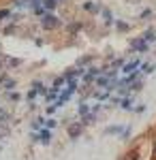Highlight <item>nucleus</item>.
Returning a JSON list of instances; mask_svg holds the SVG:
<instances>
[{
	"label": "nucleus",
	"instance_id": "obj_13",
	"mask_svg": "<svg viewBox=\"0 0 156 160\" xmlns=\"http://www.w3.org/2000/svg\"><path fill=\"white\" fill-rule=\"evenodd\" d=\"M17 64H19L17 58H11V60H9V66H17Z\"/></svg>",
	"mask_w": 156,
	"mask_h": 160
},
{
	"label": "nucleus",
	"instance_id": "obj_8",
	"mask_svg": "<svg viewBox=\"0 0 156 160\" xmlns=\"http://www.w3.org/2000/svg\"><path fill=\"white\" fill-rule=\"evenodd\" d=\"M103 17H105L107 24H111V13H109V9H103Z\"/></svg>",
	"mask_w": 156,
	"mask_h": 160
},
{
	"label": "nucleus",
	"instance_id": "obj_4",
	"mask_svg": "<svg viewBox=\"0 0 156 160\" xmlns=\"http://www.w3.org/2000/svg\"><path fill=\"white\" fill-rule=\"evenodd\" d=\"M39 139L47 145V143H49V132H47V130H41V137H39Z\"/></svg>",
	"mask_w": 156,
	"mask_h": 160
},
{
	"label": "nucleus",
	"instance_id": "obj_3",
	"mask_svg": "<svg viewBox=\"0 0 156 160\" xmlns=\"http://www.w3.org/2000/svg\"><path fill=\"white\" fill-rule=\"evenodd\" d=\"M56 4H58L56 0H43V7H45L47 11H51V13H54V9H56Z\"/></svg>",
	"mask_w": 156,
	"mask_h": 160
},
{
	"label": "nucleus",
	"instance_id": "obj_10",
	"mask_svg": "<svg viewBox=\"0 0 156 160\" xmlns=\"http://www.w3.org/2000/svg\"><path fill=\"white\" fill-rule=\"evenodd\" d=\"M88 111H90V107H88V105H81V107H79V113H81V115H86Z\"/></svg>",
	"mask_w": 156,
	"mask_h": 160
},
{
	"label": "nucleus",
	"instance_id": "obj_18",
	"mask_svg": "<svg viewBox=\"0 0 156 160\" xmlns=\"http://www.w3.org/2000/svg\"><path fill=\"white\" fill-rule=\"evenodd\" d=\"M128 2H131V4H137V2H139V0H128Z\"/></svg>",
	"mask_w": 156,
	"mask_h": 160
},
{
	"label": "nucleus",
	"instance_id": "obj_6",
	"mask_svg": "<svg viewBox=\"0 0 156 160\" xmlns=\"http://www.w3.org/2000/svg\"><path fill=\"white\" fill-rule=\"evenodd\" d=\"M137 64H139V62H131V64H126V66H124V73H131L133 68H137Z\"/></svg>",
	"mask_w": 156,
	"mask_h": 160
},
{
	"label": "nucleus",
	"instance_id": "obj_7",
	"mask_svg": "<svg viewBox=\"0 0 156 160\" xmlns=\"http://www.w3.org/2000/svg\"><path fill=\"white\" fill-rule=\"evenodd\" d=\"M84 9H86V11H90V13H96V7L92 4V2H86V4H84Z\"/></svg>",
	"mask_w": 156,
	"mask_h": 160
},
{
	"label": "nucleus",
	"instance_id": "obj_11",
	"mask_svg": "<svg viewBox=\"0 0 156 160\" xmlns=\"http://www.w3.org/2000/svg\"><path fill=\"white\" fill-rule=\"evenodd\" d=\"M107 83H109V79H105V77H101V79H98V86H103V88H105Z\"/></svg>",
	"mask_w": 156,
	"mask_h": 160
},
{
	"label": "nucleus",
	"instance_id": "obj_12",
	"mask_svg": "<svg viewBox=\"0 0 156 160\" xmlns=\"http://www.w3.org/2000/svg\"><path fill=\"white\" fill-rule=\"evenodd\" d=\"M56 96H58V90H51V92L47 94V98H49V100H51V98H56Z\"/></svg>",
	"mask_w": 156,
	"mask_h": 160
},
{
	"label": "nucleus",
	"instance_id": "obj_14",
	"mask_svg": "<svg viewBox=\"0 0 156 160\" xmlns=\"http://www.w3.org/2000/svg\"><path fill=\"white\" fill-rule=\"evenodd\" d=\"M118 30H122V32H124V30H128V26H126V24H122V22H120V24H118Z\"/></svg>",
	"mask_w": 156,
	"mask_h": 160
},
{
	"label": "nucleus",
	"instance_id": "obj_9",
	"mask_svg": "<svg viewBox=\"0 0 156 160\" xmlns=\"http://www.w3.org/2000/svg\"><path fill=\"white\" fill-rule=\"evenodd\" d=\"M4 88H7V90H11V88H15V81H11V79H7V81H4Z\"/></svg>",
	"mask_w": 156,
	"mask_h": 160
},
{
	"label": "nucleus",
	"instance_id": "obj_17",
	"mask_svg": "<svg viewBox=\"0 0 156 160\" xmlns=\"http://www.w3.org/2000/svg\"><path fill=\"white\" fill-rule=\"evenodd\" d=\"M7 15H9V11H7V9H2V11H0V19H2V17H7Z\"/></svg>",
	"mask_w": 156,
	"mask_h": 160
},
{
	"label": "nucleus",
	"instance_id": "obj_15",
	"mask_svg": "<svg viewBox=\"0 0 156 160\" xmlns=\"http://www.w3.org/2000/svg\"><path fill=\"white\" fill-rule=\"evenodd\" d=\"M122 107H124V109H128V107H131V100H128V98L122 100Z\"/></svg>",
	"mask_w": 156,
	"mask_h": 160
},
{
	"label": "nucleus",
	"instance_id": "obj_1",
	"mask_svg": "<svg viewBox=\"0 0 156 160\" xmlns=\"http://www.w3.org/2000/svg\"><path fill=\"white\" fill-rule=\"evenodd\" d=\"M41 24H43L45 30H54V28H58V26H60V19H58L54 13H47V15L43 17V22H41Z\"/></svg>",
	"mask_w": 156,
	"mask_h": 160
},
{
	"label": "nucleus",
	"instance_id": "obj_2",
	"mask_svg": "<svg viewBox=\"0 0 156 160\" xmlns=\"http://www.w3.org/2000/svg\"><path fill=\"white\" fill-rule=\"evenodd\" d=\"M81 128H84V124H71L69 126V137L71 139H77V137L81 135Z\"/></svg>",
	"mask_w": 156,
	"mask_h": 160
},
{
	"label": "nucleus",
	"instance_id": "obj_16",
	"mask_svg": "<svg viewBox=\"0 0 156 160\" xmlns=\"http://www.w3.org/2000/svg\"><path fill=\"white\" fill-rule=\"evenodd\" d=\"M9 98H11V100H17V98H19V94H15V92H11V94H9Z\"/></svg>",
	"mask_w": 156,
	"mask_h": 160
},
{
	"label": "nucleus",
	"instance_id": "obj_5",
	"mask_svg": "<svg viewBox=\"0 0 156 160\" xmlns=\"http://www.w3.org/2000/svg\"><path fill=\"white\" fill-rule=\"evenodd\" d=\"M105 132H107V135H116V132H120V126H109Z\"/></svg>",
	"mask_w": 156,
	"mask_h": 160
}]
</instances>
